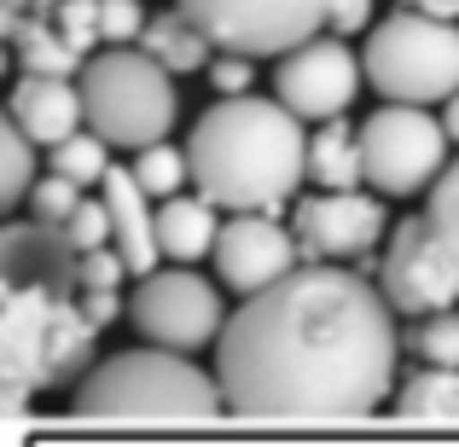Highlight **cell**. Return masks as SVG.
<instances>
[{"label": "cell", "instance_id": "cell-1", "mask_svg": "<svg viewBox=\"0 0 459 447\" xmlns=\"http://www.w3.org/2000/svg\"><path fill=\"white\" fill-rule=\"evenodd\" d=\"M395 308L367 273L308 262L245 297L215 343V383L245 418H360L395 390Z\"/></svg>", "mask_w": 459, "mask_h": 447}, {"label": "cell", "instance_id": "cell-2", "mask_svg": "<svg viewBox=\"0 0 459 447\" xmlns=\"http://www.w3.org/2000/svg\"><path fill=\"white\" fill-rule=\"evenodd\" d=\"M0 383L12 413L30 395L88 378L100 325L82 308V256L70 250L65 227L12 221L0 233Z\"/></svg>", "mask_w": 459, "mask_h": 447}, {"label": "cell", "instance_id": "cell-3", "mask_svg": "<svg viewBox=\"0 0 459 447\" xmlns=\"http://www.w3.org/2000/svg\"><path fill=\"white\" fill-rule=\"evenodd\" d=\"M186 157L192 186L227 215H273L308 180L303 116L285 111L280 99H256V93L215 99L192 123Z\"/></svg>", "mask_w": 459, "mask_h": 447}, {"label": "cell", "instance_id": "cell-4", "mask_svg": "<svg viewBox=\"0 0 459 447\" xmlns=\"http://www.w3.org/2000/svg\"><path fill=\"white\" fill-rule=\"evenodd\" d=\"M227 407L215 372H198L192 355L175 348H123V355L100 360L88 378L76 383V413L82 418H186L204 425Z\"/></svg>", "mask_w": 459, "mask_h": 447}, {"label": "cell", "instance_id": "cell-5", "mask_svg": "<svg viewBox=\"0 0 459 447\" xmlns=\"http://www.w3.org/2000/svg\"><path fill=\"white\" fill-rule=\"evenodd\" d=\"M82 99H88V128L111 140V151H146L175 134L180 93L175 76L140 47H105L82 70Z\"/></svg>", "mask_w": 459, "mask_h": 447}, {"label": "cell", "instance_id": "cell-6", "mask_svg": "<svg viewBox=\"0 0 459 447\" xmlns=\"http://www.w3.org/2000/svg\"><path fill=\"white\" fill-rule=\"evenodd\" d=\"M367 82L395 105H448L459 93V23L395 6L367 35Z\"/></svg>", "mask_w": 459, "mask_h": 447}, {"label": "cell", "instance_id": "cell-7", "mask_svg": "<svg viewBox=\"0 0 459 447\" xmlns=\"http://www.w3.org/2000/svg\"><path fill=\"white\" fill-rule=\"evenodd\" d=\"M448 128L442 116H430V105H395L384 99L378 111L360 123V151H367V180L384 198H413L442 180L448 157Z\"/></svg>", "mask_w": 459, "mask_h": 447}, {"label": "cell", "instance_id": "cell-8", "mask_svg": "<svg viewBox=\"0 0 459 447\" xmlns=\"http://www.w3.org/2000/svg\"><path fill=\"white\" fill-rule=\"evenodd\" d=\"M134 325L152 337L157 348H175V355H192V348H215L227 331V302L221 285L204 279L192 268H157L140 279L134 302H128Z\"/></svg>", "mask_w": 459, "mask_h": 447}, {"label": "cell", "instance_id": "cell-9", "mask_svg": "<svg viewBox=\"0 0 459 447\" xmlns=\"http://www.w3.org/2000/svg\"><path fill=\"white\" fill-rule=\"evenodd\" d=\"M175 6H186L221 53L285 58L291 47H303L325 30L332 0H175Z\"/></svg>", "mask_w": 459, "mask_h": 447}, {"label": "cell", "instance_id": "cell-10", "mask_svg": "<svg viewBox=\"0 0 459 447\" xmlns=\"http://www.w3.org/2000/svg\"><path fill=\"white\" fill-rule=\"evenodd\" d=\"M378 291L390 297L395 314H413V320L459 308V256L437 238V227H430L425 215L402 221L390 238H384Z\"/></svg>", "mask_w": 459, "mask_h": 447}, {"label": "cell", "instance_id": "cell-11", "mask_svg": "<svg viewBox=\"0 0 459 447\" xmlns=\"http://www.w3.org/2000/svg\"><path fill=\"white\" fill-rule=\"evenodd\" d=\"M360 82H367V58L343 41V35H314V41L291 47L273 70V93L285 111L303 123H337L355 105Z\"/></svg>", "mask_w": 459, "mask_h": 447}, {"label": "cell", "instance_id": "cell-12", "mask_svg": "<svg viewBox=\"0 0 459 447\" xmlns=\"http://www.w3.org/2000/svg\"><path fill=\"white\" fill-rule=\"evenodd\" d=\"M384 203L372 192H303L291 203V233L303 245V262H360L384 245Z\"/></svg>", "mask_w": 459, "mask_h": 447}, {"label": "cell", "instance_id": "cell-13", "mask_svg": "<svg viewBox=\"0 0 459 447\" xmlns=\"http://www.w3.org/2000/svg\"><path fill=\"white\" fill-rule=\"evenodd\" d=\"M303 268V245L280 215H227L215 238V279L238 297H256Z\"/></svg>", "mask_w": 459, "mask_h": 447}, {"label": "cell", "instance_id": "cell-14", "mask_svg": "<svg viewBox=\"0 0 459 447\" xmlns=\"http://www.w3.org/2000/svg\"><path fill=\"white\" fill-rule=\"evenodd\" d=\"M6 123H18L41 151H58L65 140H76L88 128V99L82 82H58V76H18L6 99Z\"/></svg>", "mask_w": 459, "mask_h": 447}, {"label": "cell", "instance_id": "cell-15", "mask_svg": "<svg viewBox=\"0 0 459 447\" xmlns=\"http://www.w3.org/2000/svg\"><path fill=\"white\" fill-rule=\"evenodd\" d=\"M105 210H111V245L117 256L128 262V273L134 279H146L157 273V262H163V245H157V210H152V192L134 180V168H111L100 186Z\"/></svg>", "mask_w": 459, "mask_h": 447}, {"label": "cell", "instance_id": "cell-16", "mask_svg": "<svg viewBox=\"0 0 459 447\" xmlns=\"http://www.w3.org/2000/svg\"><path fill=\"white\" fill-rule=\"evenodd\" d=\"M215 238H221V210L204 192H180V198L157 203V245L175 268L215 256Z\"/></svg>", "mask_w": 459, "mask_h": 447}, {"label": "cell", "instance_id": "cell-17", "mask_svg": "<svg viewBox=\"0 0 459 447\" xmlns=\"http://www.w3.org/2000/svg\"><path fill=\"white\" fill-rule=\"evenodd\" d=\"M140 53H152L169 76H198V70L215 64L221 47L210 41V30H204L186 6H169V12H152L146 35H140Z\"/></svg>", "mask_w": 459, "mask_h": 447}, {"label": "cell", "instance_id": "cell-18", "mask_svg": "<svg viewBox=\"0 0 459 447\" xmlns=\"http://www.w3.org/2000/svg\"><path fill=\"white\" fill-rule=\"evenodd\" d=\"M12 35V58H18V76H58L76 82L88 70V58L65 41V30L53 23V12H30V18H6Z\"/></svg>", "mask_w": 459, "mask_h": 447}, {"label": "cell", "instance_id": "cell-19", "mask_svg": "<svg viewBox=\"0 0 459 447\" xmlns=\"http://www.w3.org/2000/svg\"><path fill=\"white\" fill-rule=\"evenodd\" d=\"M308 180L320 192H360L367 180V151H360V123H320L308 134Z\"/></svg>", "mask_w": 459, "mask_h": 447}, {"label": "cell", "instance_id": "cell-20", "mask_svg": "<svg viewBox=\"0 0 459 447\" xmlns=\"http://www.w3.org/2000/svg\"><path fill=\"white\" fill-rule=\"evenodd\" d=\"M395 418L407 425H454L459 418V372L425 366L395 390Z\"/></svg>", "mask_w": 459, "mask_h": 447}, {"label": "cell", "instance_id": "cell-21", "mask_svg": "<svg viewBox=\"0 0 459 447\" xmlns=\"http://www.w3.org/2000/svg\"><path fill=\"white\" fill-rule=\"evenodd\" d=\"M35 140L23 134L18 123L0 128V210H23L30 192L41 186V163H35Z\"/></svg>", "mask_w": 459, "mask_h": 447}, {"label": "cell", "instance_id": "cell-22", "mask_svg": "<svg viewBox=\"0 0 459 447\" xmlns=\"http://www.w3.org/2000/svg\"><path fill=\"white\" fill-rule=\"evenodd\" d=\"M47 168H53V175H65V180H76L82 192H88V186H105V175L117 168L111 163V140H100L93 128H82L76 140H65V146L47 157Z\"/></svg>", "mask_w": 459, "mask_h": 447}, {"label": "cell", "instance_id": "cell-23", "mask_svg": "<svg viewBox=\"0 0 459 447\" xmlns=\"http://www.w3.org/2000/svg\"><path fill=\"white\" fill-rule=\"evenodd\" d=\"M134 180L152 192L157 203H169V198H180L186 192V180H192V157L180 151V146H169V140H157V146H146V151H134Z\"/></svg>", "mask_w": 459, "mask_h": 447}, {"label": "cell", "instance_id": "cell-24", "mask_svg": "<svg viewBox=\"0 0 459 447\" xmlns=\"http://www.w3.org/2000/svg\"><path fill=\"white\" fill-rule=\"evenodd\" d=\"M82 203H88V192H82L76 180H65V175H53V168H47L41 186L30 192V203H23V210H30V221H41V227H70V215H76Z\"/></svg>", "mask_w": 459, "mask_h": 447}, {"label": "cell", "instance_id": "cell-25", "mask_svg": "<svg viewBox=\"0 0 459 447\" xmlns=\"http://www.w3.org/2000/svg\"><path fill=\"white\" fill-rule=\"evenodd\" d=\"M413 355L425 360V366H448V372H459V308L430 314V320L413 325Z\"/></svg>", "mask_w": 459, "mask_h": 447}, {"label": "cell", "instance_id": "cell-26", "mask_svg": "<svg viewBox=\"0 0 459 447\" xmlns=\"http://www.w3.org/2000/svg\"><path fill=\"white\" fill-rule=\"evenodd\" d=\"M425 221L437 227V238L459 256V157L442 168V180L425 192Z\"/></svg>", "mask_w": 459, "mask_h": 447}, {"label": "cell", "instance_id": "cell-27", "mask_svg": "<svg viewBox=\"0 0 459 447\" xmlns=\"http://www.w3.org/2000/svg\"><path fill=\"white\" fill-rule=\"evenodd\" d=\"M152 12L146 0H100V30H105V47H140Z\"/></svg>", "mask_w": 459, "mask_h": 447}, {"label": "cell", "instance_id": "cell-28", "mask_svg": "<svg viewBox=\"0 0 459 447\" xmlns=\"http://www.w3.org/2000/svg\"><path fill=\"white\" fill-rule=\"evenodd\" d=\"M53 23L65 30V41L76 47L82 58H93V47H105V30H100V0H65L53 12Z\"/></svg>", "mask_w": 459, "mask_h": 447}, {"label": "cell", "instance_id": "cell-29", "mask_svg": "<svg viewBox=\"0 0 459 447\" xmlns=\"http://www.w3.org/2000/svg\"><path fill=\"white\" fill-rule=\"evenodd\" d=\"M65 238H70V250H76V256H88V250H105V245H111V210H105V198H88V203H82V210L70 215Z\"/></svg>", "mask_w": 459, "mask_h": 447}, {"label": "cell", "instance_id": "cell-30", "mask_svg": "<svg viewBox=\"0 0 459 447\" xmlns=\"http://www.w3.org/2000/svg\"><path fill=\"white\" fill-rule=\"evenodd\" d=\"M210 76V88L221 93V99H238V93H250V82H256V58L250 53H215V64L204 70Z\"/></svg>", "mask_w": 459, "mask_h": 447}, {"label": "cell", "instance_id": "cell-31", "mask_svg": "<svg viewBox=\"0 0 459 447\" xmlns=\"http://www.w3.org/2000/svg\"><path fill=\"white\" fill-rule=\"evenodd\" d=\"M123 279H134V273H128L123 256H117V245L88 250V256H82V285H88V291H117Z\"/></svg>", "mask_w": 459, "mask_h": 447}, {"label": "cell", "instance_id": "cell-32", "mask_svg": "<svg viewBox=\"0 0 459 447\" xmlns=\"http://www.w3.org/2000/svg\"><path fill=\"white\" fill-rule=\"evenodd\" d=\"M325 30L332 35H360V30H372V0H332L325 6Z\"/></svg>", "mask_w": 459, "mask_h": 447}, {"label": "cell", "instance_id": "cell-33", "mask_svg": "<svg viewBox=\"0 0 459 447\" xmlns=\"http://www.w3.org/2000/svg\"><path fill=\"white\" fill-rule=\"evenodd\" d=\"M82 308H88V320L105 331V325L123 314V297H117V291H88V285H82Z\"/></svg>", "mask_w": 459, "mask_h": 447}, {"label": "cell", "instance_id": "cell-34", "mask_svg": "<svg viewBox=\"0 0 459 447\" xmlns=\"http://www.w3.org/2000/svg\"><path fill=\"white\" fill-rule=\"evenodd\" d=\"M407 12H425V18H442V23H459V0H395Z\"/></svg>", "mask_w": 459, "mask_h": 447}, {"label": "cell", "instance_id": "cell-35", "mask_svg": "<svg viewBox=\"0 0 459 447\" xmlns=\"http://www.w3.org/2000/svg\"><path fill=\"white\" fill-rule=\"evenodd\" d=\"M6 6V18H30V12H58L65 0H0Z\"/></svg>", "mask_w": 459, "mask_h": 447}, {"label": "cell", "instance_id": "cell-36", "mask_svg": "<svg viewBox=\"0 0 459 447\" xmlns=\"http://www.w3.org/2000/svg\"><path fill=\"white\" fill-rule=\"evenodd\" d=\"M442 128H448V140L459 146V93H454L448 105H442Z\"/></svg>", "mask_w": 459, "mask_h": 447}]
</instances>
